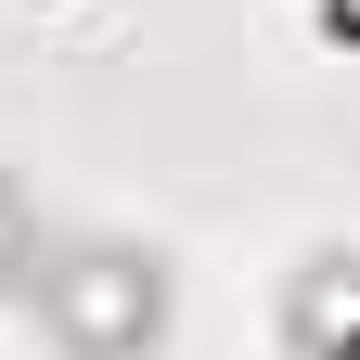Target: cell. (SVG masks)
Returning <instances> with one entry per match:
<instances>
[{"label":"cell","mask_w":360,"mask_h":360,"mask_svg":"<svg viewBox=\"0 0 360 360\" xmlns=\"http://www.w3.org/2000/svg\"><path fill=\"white\" fill-rule=\"evenodd\" d=\"M52 335H65L77 360H129V347H155V257L90 245L65 283H52Z\"/></svg>","instance_id":"cell-1"},{"label":"cell","mask_w":360,"mask_h":360,"mask_svg":"<svg viewBox=\"0 0 360 360\" xmlns=\"http://www.w3.org/2000/svg\"><path fill=\"white\" fill-rule=\"evenodd\" d=\"M13 257H26V206L0 193V283H13Z\"/></svg>","instance_id":"cell-2"}]
</instances>
